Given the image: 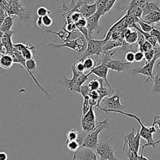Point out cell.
Instances as JSON below:
<instances>
[{"mask_svg":"<svg viewBox=\"0 0 160 160\" xmlns=\"http://www.w3.org/2000/svg\"><path fill=\"white\" fill-rule=\"evenodd\" d=\"M13 58L14 63H18L22 65L24 68L26 70L28 74L30 75L31 79H32L34 84L37 89L41 91L45 96L46 100H51L52 99V96L39 83L38 81L34 75V73L36 72L37 69V64L34 58L26 60L20 52L14 49V52L12 54H11Z\"/></svg>","mask_w":160,"mask_h":160,"instance_id":"1","label":"cell"},{"mask_svg":"<svg viewBox=\"0 0 160 160\" xmlns=\"http://www.w3.org/2000/svg\"><path fill=\"white\" fill-rule=\"evenodd\" d=\"M71 71L72 73V78L69 79L64 76L63 79L58 80L57 82L71 93H79L81 87L88 80L91 74L89 72L87 74L78 72L72 65H71Z\"/></svg>","mask_w":160,"mask_h":160,"instance_id":"2","label":"cell"},{"mask_svg":"<svg viewBox=\"0 0 160 160\" xmlns=\"http://www.w3.org/2000/svg\"><path fill=\"white\" fill-rule=\"evenodd\" d=\"M109 112H116V113H119L122 114L123 115H125L127 117L133 118L139 124V125L141 127V129H139V133L141 138L144 139L146 141V143L144 144L141 145V148H145L147 146H151L152 148H154V146L158 144L157 142L155 141L152 137V133L150 131V127H148L145 126L142 122L141 121V119L137 116L136 114L131 113V112H127L124 111H119V110H113L110 111Z\"/></svg>","mask_w":160,"mask_h":160,"instance_id":"3","label":"cell"},{"mask_svg":"<svg viewBox=\"0 0 160 160\" xmlns=\"http://www.w3.org/2000/svg\"><path fill=\"white\" fill-rule=\"evenodd\" d=\"M109 126V124L108 118L102 121H100L97 128L94 131L86 134L83 143L81 147L88 148L95 151L99 143V134L106 129Z\"/></svg>","mask_w":160,"mask_h":160,"instance_id":"4","label":"cell"},{"mask_svg":"<svg viewBox=\"0 0 160 160\" xmlns=\"http://www.w3.org/2000/svg\"><path fill=\"white\" fill-rule=\"evenodd\" d=\"M122 98V96L120 95L119 91L117 89L115 94L107 96L102 100L100 104V106L101 104L102 106H99V108L106 113L113 110L123 111L124 109L125 105L121 103V99Z\"/></svg>","mask_w":160,"mask_h":160,"instance_id":"5","label":"cell"},{"mask_svg":"<svg viewBox=\"0 0 160 160\" xmlns=\"http://www.w3.org/2000/svg\"><path fill=\"white\" fill-rule=\"evenodd\" d=\"M114 138L111 137L108 142H99L95 151L99 160H128V159H119L115 155V148L112 145Z\"/></svg>","mask_w":160,"mask_h":160,"instance_id":"6","label":"cell"},{"mask_svg":"<svg viewBox=\"0 0 160 160\" xmlns=\"http://www.w3.org/2000/svg\"><path fill=\"white\" fill-rule=\"evenodd\" d=\"M155 51V55L154 58L149 62H146V64L142 67H138L134 68L131 70V72L136 74H142L147 77L145 80V82H147L149 80L154 81V76H153V69L154 64L156 60L160 58V46L158 44L156 47L153 48Z\"/></svg>","mask_w":160,"mask_h":160,"instance_id":"7","label":"cell"},{"mask_svg":"<svg viewBox=\"0 0 160 160\" xmlns=\"http://www.w3.org/2000/svg\"><path fill=\"white\" fill-rule=\"evenodd\" d=\"M87 41V45L85 51L82 52L81 59L92 56H100L102 54V48L104 44L103 39H94L89 38Z\"/></svg>","mask_w":160,"mask_h":160,"instance_id":"8","label":"cell"},{"mask_svg":"<svg viewBox=\"0 0 160 160\" xmlns=\"http://www.w3.org/2000/svg\"><path fill=\"white\" fill-rule=\"evenodd\" d=\"M83 38L82 37L78 38L75 39H69L62 44H55L52 42L48 43L47 45L52 48H68L70 49L75 51L76 52H81L86 46V41H82L79 42V41L82 40Z\"/></svg>","mask_w":160,"mask_h":160,"instance_id":"9","label":"cell"},{"mask_svg":"<svg viewBox=\"0 0 160 160\" xmlns=\"http://www.w3.org/2000/svg\"><path fill=\"white\" fill-rule=\"evenodd\" d=\"M8 16H16L20 20H25L30 18L29 11L24 8L21 4H9L5 11Z\"/></svg>","mask_w":160,"mask_h":160,"instance_id":"10","label":"cell"},{"mask_svg":"<svg viewBox=\"0 0 160 160\" xmlns=\"http://www.w3.org/2000/svg\"><path fill=\"white\" fill-rule=\"evenodd\" d=\"M43 42H42L38 46H36L31 44H26L24 43L18 42L16 44H14V48L15 50L20 52L22 56H23V58L26 60H28L33 58L34 54H36L39 56V54L38 52H36L35 49L37 47H38Z\"/></svg>","mask_w":160,"mask_h":160,"instance_id":"11","label":"cell"},{"mask_svg":"<svg viewBox=\"0 0 160 160\" xmlns=\"http://www.w3.org/2000/svg\"><path fill=\"white\" fill-rule=\"evenodd\" d=\"M72 160H99L98 156L92 149L81 147L73 153Z\"/></svg>","mask_w":160,"mask_h":160,"instance_id":"12","label":"cell"},{"mask_svg":"<svg viewBox=\"0 0 160 160\" xmlns=\"http://www.w3.org/2000/svg\"><path fill=\"white\" fill-rule=\"evenodd\" d=\"M101 15L96 11L95 14L91 16L86 18V28L88 32V36L89 38H92V34L94 31L98 33L99 30V21L101 18Z\"/></svg>","mask_w":160,"mask_h":160,"instance_id":"13","label":"cell"},{"mask_svg":"<svg viewBox=\"0 0 160 160\" xmlns=\"http://www.w3.org/2000/svg\"><path fill=\"white\" fill-rule=\"evenodd\" d=\"M14 32V31H10L2 33L1 41L4 49H5L6 54H12L14 52V44L12 41V37Z\"/></svg>","mask_w":160,"mask_h":160,"instance_id":"14","label":"cell"},{"mask_svg":"<svg viewBox=\"0 0 160 160\" xmlns=\"http://www.w3.org/2000/svg\"><path fill=\"white\" fill-rule=\"evenodd\" d=\"M108 68L106 66V64H99L98 66H95L93 69H92L89 72L90 74H94L96 76H98L99 78L102 79L104 80V81L106 82V85L109 88H111L110 85L109 84L108 81Z\"/></svg>","mask_w":160,"mask_h":160,"instance_id":"15","label":"cell"},{"mask_svg":"<svg viewBox=\"0 0 160 160\" xmlns=\"http://www.w3.org/2000/svg\"><path fill=\"white\" fill-rule=\"evenodd\" d=\"M94 1L96 3L97 12L102 16L112 9L117 0H94Z\"/></svg>","mask_w":160,"mask_h":160,"instance_id":"16","label":"cell"},{"mask_svg":"<svg viewBox=\"0 0 160 160\" xmlns=\"http://www.w3.org/2000/svg\"><path fill=\"white\" fill-rule=\"evenodd\" d=\"M90 1H91L85 0L84 2L81 5L79 9V12L86 19L91 16L92 15L95 14L97 11L96 3L94 2V3L91 4H88V2Z\"/></svg>","mask_w":160,"mask_h":160,"instance_id":"17","label":"cell"},{"mask_svg":"<svg viewBox=\"0 0 160 160\" xmlns=\"http://www.w3.org/2000/svg\"><path fill=\"white\" fill-rule=\"evenodd\" d=\"M131 64L132 63H129L128 62H125L117 60L111 59L106 64V66L108 67V69L114 71L120 74L122 72L126 71V68H128L127 66Z\"/></svg>","mask_w":160,"mask_h":160,"instance_id":"18","label":"cell"},{"mask_svg":"<svg viewBox=\"0 0 160 160\" xmlns=\"http://www.w3.org/2000/svg\"><path fill=\"white\" fill-rule=\"evenodd\" d=\"M123 34L124 41L128 45L129 44L131 46H132L134 44L137 42L138 33L136 29L135 31H132L130 28H125L123 30Z\"/></svg>","mask_w":160,"mask_h":160,"instance_id":"19","label":"cell"},{"mask_svg":"<svg viewBox=\"0 0 160 160\" xmlns=\"http://www.w3.org/2000/svg\"><path fill=\"white\" fill-rule=\"evenodd\" d=\"M13 58L11 54H0V67L6 70L11 69L14 64Z\"/></svg>","mask_w":160,"mask_h":160,"instance_id":"20","label":"cell"},{"mask_svg":"<svg viewBox=\"0 0 160 160\" xmlns=\"http://www.w3.org/2000/svg\"><path fill=\"white\" fill-rule=\"evenodd\" d=\"M142 16L152 12H160V6L158 2H148L142 7Z\"/></svg>","mask_w":160,"mask_h":160,"instance_id":"21","label":"cell"},{"mask_svg":"<svg viewBox=\"0 0 160 160\" xmlns=\"http://www.w3.org/2000/svg\"><path fill=\"white\" fill-rule=\"evenodd\" d=\"M141 19L151 26H154L160 22V12H152L142 16Z\"/></svg>","mask_w":160,"mask_h":160,"instance_id":"22","label":"cell"},{"mask_svg":"<svg viewBox=\"0 0 160 160\" xmlns=\"http://www.w3.org/2000/svg\"><path fill=\"white\" fill-rule=\"evenodd\" d=\"M81 119L84 121H86L90 123L96 124H98L99 122V121H98L96 118V112L93 109V107L91 106L89 111L84 115H82Z\"/></svg>","mask_w":160,"mask_h":160,"instance_id":"23","label":"cell"},{"mask_svg":"<svg viewBox=\"0 0 160 160\" xmlns=\"http://www.w3.org/2000/svg\"><path fill=\"white\" fill-rule=\"evenodd\" d=\"M97 91L99 94V100L96 108H99L100 106V104L104 98L111 96L114 92V91L112 90L111 88L104 87L103 86V84H101V87L98 90H97Z\"/></svg>","mask_w":160,"mask_h":160,"instance_id":"24","label":"cell"},{"mask_svg":"<svg viewBox=\"0 0 160 160\" xmlns=\"http://www.w3.org/2000/svg\"><path fill=\"white\" fill-rule=\"evenodd\" d=\"M126 46V45L123 44L122 42H121L120 41L110 39L103 45V46L102 48V53L107 51L112 50L114 48H119V47H121V46Z\"/></svg>","mask_w":160,"mask_h":160,"instance_id":"25","label":"cell"},{"mask_svg":"<svg viewBox=\"0 0 160 160\" xmlns=\"http://www.w3.org/2000/svg\"><path fill=\"white\" fill-rule=\"evenodd\" d=\"M14 17H12V16H7L0 26V31L2 33L11 31V28L14 24Z\"/></svg>","mask_w":160,"mask_h":160,"instance_id":"26","label":"cell"},{"mask_svg":"<svg viewBox=\"0 0 160 160\" xmlns=\"http://www.w3.org/2000/svg\"><path fill=\"white\" fill-rule=\"evenodd\" d=\"M46 32L51 33V34H54L58 36V38L56 39H55V41L57 40L58 39H60L64 42H65L66 41H67L69 39L70 35H71V32H68L63 27L62 28V29L60 31H59L58 32H56V31H54L52 30H49V31H46Z\"/></svg>","mask_w":160,"mask_h":160,"instance_id":"27","label":"cell"},{"mask_svg":"<svg viewBox=\"0 0 160 160\" xmlns=\"http://www.w3.org/2000/svg\"><path fill=\"white\" fill-rule=\"evenodd\" d=\"M141 136L139 133V129L136 131V133L135 134L134 138L132 140L130 144H129L127 147L128 148L131 149L137 153H138L139 150V147H140V143H141Z\"/></svg>","mask_w":160,"mask_h":160,"instance_id":"28","label":"cell"},{"mask_svg":"<svg viewBox=\"0 0 160 160\" xmlns=\"http://www.w3.org/2000/svg\"><path fill=\"white\" fill-rule=\"evenodd\" d=\"M135 134H135V129L134 128H133L130 132H128L125 133V134H122L123 141H124L122 151H125L126 147L129 144H130L132 140L134 138Z\"/></svg>","mask_w":160,"mask_h":160,"instance_id":"29","label":"cell"},{"mask_svg":"<svg viewBox=\"0 0 160 160\" xmlns=\"http://www.w3.org/2000/svg\"><path fill=\"white\" fill-rule=\"evenodd\" d=\"M126 14L134 18H141L142 16V9L139 6H134L128 10H126Z\"/></svg>","mask_w":160,"mask_h":160,"instance_id":"30","label":"cell"},{"mask_svg":"<svg viewBox=\"0 0 160 160\" xmlns=\"http://www.w3.org/2000/svg\"><path fill=\"white\" fill-rule=\"evenodd\" d=\"M103 82L104 80L102 79H93L88 82V86L91 89V91H97L99 89V88L101 87V84H103Z\"/></svg>","mask_w":160,"mask_h":160,"instance_id":"31","label":"cell"},{"mask_svg":"<svg viewBox=\"0 0 160 160\" xmlns=\"http://www.w3.org/2000/svg\"><path fill=\"white\" fill-rule=\"evenodd\" d=\"M86 70H91L95 67L96 62L92 56H88L82 59Z\"/></svg>","mask_w":160,"mask_h":160,"instance_id":"32","label":"cell"},{"mask_svg":"<svg viewBox=\"0 0 160 160\" xmlns=\"http://www.w3.org/2000/svg\"><path fill=\"white\" fill-rule=\"evenodd\" d=\"M154 81L153 86L152 88V92L155 94L160 93V74H154Z\"/></svg>","mask_w":160,"mask_h":160,"instance_id":"33","label":"cell"},{"mask_svg":"<svg viewBox=\"0 0 160 160\" xmlns=\"http://www.w3.org/2000/svg\"><path fill=\"white\" fill-rule=\"evenodd\" d=\"M137 24H138V26L139 27V28L142 31L146 32H150L153 28L152 26L144 22L141 18L138 19V20L137 21Z\"/></svg>","mask_w":160,"mask_h":160,"instance_id":"34","label":"cell"},{"mask_svg":"<svg viewBox=\"0 0 160 160\" xmlns=\"http://www.w3.org/2000/svg\"><path fill=\"white\" fill-rule=\"evenodd\" d=\"M66 145L68 150L72 151L73 152H76L79 148H81V145L76 141H66Z\"/></svg>","mask_w":160,"mask_h":160,"instance_id":"35","label":"cell"},{"mask_svg":"<svg viewBox=\"0 0 160 160\" xmlns=\"http://www.w3.org/2000/svg\"><path fill=\"white\" fill-rule=\"evenodd\" d=\"M79 132L75 129H71L66 132V141L77 140Z\"/></svg>","mask_w":160,"mask_h":160,"instance_id":"36","label":"cell"},{"mask_svg":"<svg viewBox=\"0 0 160 160\" xmlns=\"http://www.w3.org/2000/svg\"><path fill=\"white\" fill-rule=\"evenodd\" d=\"M151 1L152 0H131L129 6L125 9L124 11L128 10L134 6H139L141 8L145 3L151 2Z\"/></svg>","mask_w":160,"mask_h":160,"instance_id":"37","label":"cell"},{"mask_svg":"<svg viewBox=\"0 0 160 160\" xmlns=\"http://www.w3.org/2000/svg\"><path fill=\"white\" fill-rule=\"evenodd\" d=\"M73 67L76 69V71L81 73H84V72L86 71L85 68L84 66V64L82 62V60L81 59H79L76 62H74L72 64Z\"/></svg>","mask_w":160,"mask_h":160,"instance_id":"38","label":"cell"},{"mask_svg":"<svg viewBox=\"0 0 160 160\" xmlns=\"http://www.w3.org/2000/svg\"><path fill=\"white\" fill-rule=\"evenodd\" d=\"M91 105L89 104V96H85L83 98V102L82 106V115H84L89 109Z\"/></svg>","mask_w":160,"mask_h":160,"instance_id":"39","label":"cell"},{"mask_svg":"<svg viewBox=\"0 0 160 160\" xmlns=\"http://www.w3.org/2000/svg\"><path fill=\"white\" fill-rule=\"evenodd\" d=\"M139 155L138 153L135 152L131 149L128 148L127 154H126V159L128 160H139Z\"/></svg>","mask_w":160,"mask_h":160,"instance_id":"40","label":"cell"},{"mask_svg":"<svg viewBox=\"0 0 160 160\" xmlns=\"http://www.w3.org/2000/svg\"><path fill=\"white\" fill-rule=\"evenodd\" d=\"M51 14V11L45 6H39L36 9V14L38 17H43Z\"/></svg>","mask_w":160,"mask_h":160,"instance_id":"41","label":"cell"},{"mask_svg":"<svg viewBox=\"0 0 160 160\" xmlns=\"http://www.w3.org/2000/svg\"><path fill=\"white\" fill-rule=\"evenodd\" d=\"M41 21L43 27H49L53 22V21L49 15H46L43 17H41Z\"/></svg>","mask_w":160,"mask_h":160,"instance_id":"42","label":"cell"},{"mask_svg":"<svg viewBox=\"0 0 160 160\" xmlns=\"http://www.w3.org/2000/svg\"><path fill=\"white\" fill-rule=\"evenodd\" d=\"M152 49H153V46H152V44L148 41H145L143 43V44L142 45L139 51H142L143 52H146L151 51Z\"/></svg>","mask_w":160,"mask_h":160,"instance_id":"43","label":"cell"},{"mask_svg":"<svg viewBox=\"0 0 160 160\" xmlns=\"http://www.w3.org/2000/svg\"><path fill=\"white\" fill-rule=\"evenodd\" d=\"M144 59L146 61V62H148L149 61H151L154 57L155 55V51L154 49L153 48L152 49H151V51L146 52H144Z\"/></svg>","mask_w":160,"mask_h":160,"instance_id":"44","label":"cell"},{"mask_svg":"<svg viewBox=\"0 0 160 160\" xmlns=\"http://www.w3.org/2000/svg\"><path fill=\"white\" fill-rule=\"evenodd\" d=\"M134 53L132 50L126 52L125 54V59L128 62L133 63L134 62Z\"/></svg>","mask_w":160,"mask_h":160,"instance_id":"45","label":"cell"},{"mask_svg":"<svg viewBox=\"0 0 160 160\" xmlns=\"http://www.w3.org/2000/svg\"><path fill=\"white\" fill-rule=\"evenodd\" d=\"M91 91L89 89V88L88 87V84L87 85H82L81 87V88H80V92H79V94H81L82 98H84L85 96H89V94Z\"/></svg>","mask_w":160,"mask_h":160,"instance_id":"46","label":"cell"},{"mask_svg":"<svg viewBox=\"0 0 160 160\" xmlns=\"http://www.w3.org/2000/svg\"><path fill=\"white\" fill-rule=\"evenodd\" d=\"M144 59V52L140 51H138L134 53V61L136 62H140Z\"/></svg>","mask_w":160,"mask_h":160,"instance_id":"47","label":"cell"},{"mask_svg":"<svg viewBox=\"0 0 160 160\" xmlns=\"http://www.w3.org/2000/svg\"><path fill=\"white\" fill-rule=\"evenodd\" d=\"M138 31V41H137L136 43L138 44V51H139L142 45L143 44V43L146 41V39H145L144 36H143V34L141 32H140L138 31Z\"/></svg>","mask_w":160,"mask_h":160,"instance_id":"48","label":"cell"},{"mask_svg":"<svg viewBox=\"0 0 160 160\" xmlns=\"http://www.w3.org/2000/svg\"><path fill=\"white\" fill-rule=\"evenodd\" d=\"M75 24H76L77 29H79V28L86 27V19L82 17L78 21H77L75 23Z\"/></svg>","mask_w":160,"mask_h":160,"instance_id":"49","label":"cell"},{"mask_svg":"<svg viewBox=\"0 0 160 160\" xmlns=\"http://www.w3.org/2000/svg\"><path fill=\"white\" fill-rule=\"evenodd\" d=\"M157 125L159 131H160V116H154L152 120V123L151 126H156Z\"/></svg>","mask_w":160,"mask_h":160,"instance_id":"50","label":"cell"},{"mask_svg":"<svg viewBox=\"0 0 160 160\" xmlns=\"http://www.w3.org/2000/svg\"><path fill=\"white\" fill-rule=\"evenodd\" d=\"M9 3L6 0H0V8L4 11H6L9 6Z\"/></svg>","mask_w":160,"mask_h":160,"instance_id":"51","label":"cell"},{"mask_svg":"<svg viewBox=\"0 0 160 160\" xmlns=\"http://www.w3.org/2000/svg\"><path fill=\"white\" fill-rule=\"evenodd\" d=\"M8 155L5 151H0V160H7Z\"/></svg>","mask_w":160,"mask_h":160,"instance_id":"52","label":"cell"},{"mask_svg":"<svg viewBox=\"0 0 160 160\" xmlns=\"http://www.w3.org/2000/svg\"><path fill=\"white\" fill-rule=\"evenodd\" d=\"M36 24L38 28H42L43 26L42 24V21H41V17H38L36 21Z\"/></svg>","mask_w":160,"mask_h":160,"instance_id":"53","label":"cell"},{"mask_svg":"<svg viewBox=\"0 0 160 160\" xmlns=\"http://www.w3.org/2000/svg\"><path fill=\"white\" fill-rule=\"evenodd\" d=\"M6 1L9 3V4L15 5V4H21L19 0H6Z\"/></svg>","mask_w":160,"mask_h":160,"instance_id":"54","label":"cell"},{"mask_svg":"<svg viewBox=\"0 0 160 160\" xmlns=\"http://www.w3.org/2000/svg\"><path fill=\"white\" fill-rule=\"evenodd\" d=\"M144 150V148H141V155H139V160H148V159L147 158H146L145 156H143Z\"/></svg>","mask_w":160,"mask_h":160,"instance_id":"55","label":"cell"}]
</instances>
